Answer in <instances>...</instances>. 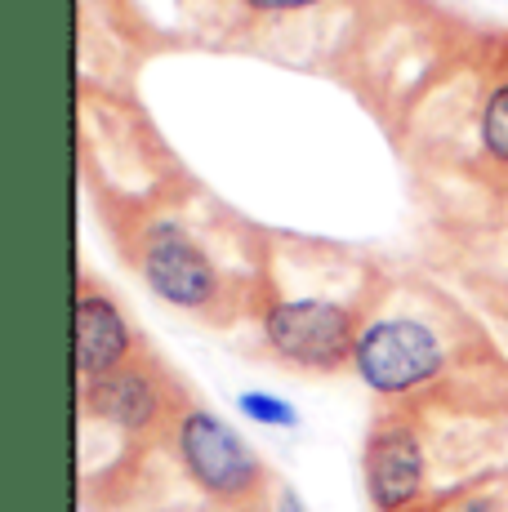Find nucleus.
<instances>
[{
	"label": "nucleus",
	"instance_id": "f257e3e1",
	"mask_svg": "<svg viewBox=\"0 0 508 512\" xmlns=\"http://www.w3.org/2000/svg\"><path fill=\"white\" fill-rule=\"evenodd\" d=\"M312 277L308 250L286 254L281 268L259 272L254 290V321L259 339L281 366L304 374H339L353 370L357 334L366 326L379 294L361 285L357 268L339 254L326 259L321 281Z\"/></svg>",
	"mask_w": 508,
	"mask_h": 512
},
{
	"label": "nucleus",
	"instance_id": "f03ea898",
	"mask_svg": "<svg viewBox=\"0 0 508 512\" xmlns=\"http://www.w3.org/2000/svg\"><path fill=\"white\" fill-rule=\"evenodd\" d=\"M130 263L161 303L192 317H228L237 303L254 308L259 285L237 281L223 268L219 250L183 214H152L130 236Z\"/></svg>",
	"mask_w": 508,
	"mask_h": 512
},
{
	"label": "nucleus",
	"instance_id": "7ed1b4c3",
	"mask_svg": "<svg viewBox=\"0 0 508 512\" xmlns=\"http://www.w3.org/2000/svg\"><path fill=\"white\" fill-rule=\"evenodd\" d=\"M455 361V343L437 317L419 308L375 303L353 348V374L375 397L410 406L415 397L433 392Z\"/></svg>",
	"mask_w": 508,
	"mask_h": 512
},
{
	"label": "nucleus",
	"instance_id": "20e7f679",
	"mask_svg": "<svg viewBox=\"0 0 508 512\" xmlns=\"http://www.w3.org/2000/svg\"><path fill=\"white\" fill-rule=\"evenodd\" d=\"M170 450L188 486L214 512H268L277 495L259 450H250V441L228 419H219L197 401H183V410L174 415Z\"/></svg>",
	"mask_w": 508,
	"mask_h": 512
},
{
	"label": "nucleus",
	"instance_id": "39448f33",
	"mask_svg": "<svg viewBox=\"0 0 508 512\" xmlns=\"http://www.w3.org/2000/svg\"><path fill=\"white\" fill-rule=\"evenodd\" d=\"M76 401H81L85 423L121 432L134 446H139V441L152 446L156 437H170V423L183 410L188 392L170 379V370H165L161 361L143 352V357L130 361L125 370L107 374L99 383H85V388L76 392Z\"/></svg>",
	"mask_w": 508,
	"mask_h": 512
},
{
	"label": "nucleus",
	"instance_id": "423d86ee",
	"mask_svg": "<svg viewBox=\"0 0 508 512\" xmlns=\"http://www.w3.org/2000/svg\"><path fill=\"white\" fill-rule=\"evenodd\" d=\"M361 490L375 512H415L428 504V437L410 406H393L361 441Z\"/></svg>",
	"mask_w": 508,
	"mask_h": 512
},
{
	"label": "nucleus",
	"instance_id": "0eeeda50",
	"mask_svg": "<svg viewBox=\"0 0 508 512\" xmlns=\"http://www.w3.org/2000/svg\"><path fill=\"white\" fill-rule=\"evenodd\" d=\"M139 357L143 343L134 334L130 317H125V308L103 285L81 277V285H76V388L99 383Z\"/></svg>",
	"mask_w": 508,
	"mask_h": 512
},
{
	"label": "nucleus",
	"instance_id": "6e6552de",
	"mask_svg": "<svg viewBox=\"0 0 508 512\" xmlns=\"http://www.w3.org/2000/svg\"><path fill=\"white\" fill-rule=\"evenodd\" d=\"M477 139H482V156L495 170L508 174V76L486 90L482 116H477Z\"/></svg>",
	"mask_w": 508,
	"mask_h": 512
},
{
	"label": "nucleus",
	"instance_id": "1a4fd4ad",
	"mask_svg": "<svg viewBox=\"0 0 508 512\" xmlns=\"http://www.w3.org/2000/svg\"><path fill=\"white\" fill-rule=\"evenodd\" d=\"M415 512H508V481L500 477H477L451 495H433Z\"/></svg>",
	"mask_w": 508,
	"mask_h": 512
},
{
	"label": "nucleus",
	"instance_id": "9d476101",
	"mask_svg": "<svg viewBox=\"0 0 508 512\" xmlns=\"http://www.w3.org/2000/svg\"><path fill=\"white\" fill-rule=\"evenodd\" d=\"M237 410L259 428H295L299 423V410L286 397H272V392H241Z\"/></svg>",
	"mask_w": 508,
	"mask_h": 512
},
{
	"label": "nucleus",
	"instance_id": "9b49d317",
	"mask_svg": "<svg viewBox=\"0 0 508 512\" xmlns=\"http://www.w3.org/2000/svg\"><path fill=\"white\" fill-rule=\"evenodd\" d=\"M254 14H295V9H312V5H326V0H241Z\"/></svg>",
	"mask_w": 508,
	"mask_h": 512
},
{
	"label": "nucleus",
	"instance_id": "f8f14e48",
	"mask_svg": "<svg viewBox=\"0 0 508 512\" xmlns=\"http://www.w3.org/2000/svg\"><path fill=\"white\" fill-rule=\"evenodd\" d=\"M268 512H272V508H268Z\"/></svg>",
	"mask_w": 508,
	"mask_h": 512
}]
</instances>
